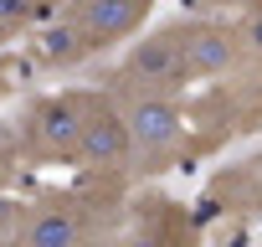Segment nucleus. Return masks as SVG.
Here are the masks:
<instances>
[{
  "instance_id": "obj_2",
  "label": "nucleus",
  "mask_w": 262,
  "mask_h": 247,
  "mask_svg": "<svg viewBox=\"0 0 262 247\" xmlns=\"http://www.w3.org/2000/svg\"><path fill=\"white\" fill-rule=\"evenodd\" d=\"M149 11V0H72L62 11V21L41 36V57L47 62H77L98 47H113L118 36H128Z\"/></svg>"
},
{
  "instance_id": "obj_6",
  "label": "nucleus",
  "mask_w": 262,
  "mask_h": 247,
  "mask_svg": "<svg viewBox=\"0 0 262 247\" xmlns=\"http://www.w3.org/2000/svg\"><path fill=\"white\" fill-rule=\"evenodd\" d=\"M52 0H0V47L6 42H21L41 16H47Z\"/></svg>"
},
{
  "instance_id": "obj_7",
  "label": "nucleus",
  "mask_w": 262,
  "mask_h": 247,
  "mask_svg": "<svg viewBox=\"0 0 262 247\" xmlns=\"http://www.w3.org/2000/svg\"><path fill=\"white\" fill-rule=\"evenodd\" d=\"M11 237H16V201L0 196V242H11Z\"/></svg>"
},
{
  "instance_id": "obj_4",
  "label": "nucleus",
  "mask_w": 262,
  "mask_h": 247,
  "mask_svg": "<svg viewBox=\"0 0 262 247\" xmlns=\"http://www.w3.org/2000/svg\"><path fill=\"white\" fill-rule=\"evenodd\" d=\"M180 42H185L190 83H195V77H221V72L236 67V57H242V42H236L226 26H180Z\"/></svg>"
},
{
  "instance_id": "obj_3",
  "label": "nucleus",
  "mask_w": 262,
  "mask_h": 247,
  "mask_svg": "<svg viewBox=\"0 0 262 247\" xmlns=\"http://www.w3.org/2000/svg\"><path fill=\"white\" fill-rule=\"evenodd\" d=\"M88 237H93V221H88V206L77 196H31V201H16V237L11 242L72 247V242H88Z\"/></svg>"
},
{
  "instance_id": "obj_9",
  "label": "nucleus",
  "mask_w": 262,
  "mask_h": 247,
  "mask_svg": "<svg viewBox=\"0 0 262 247\" xmlns=\"http://www.w3.org/2000/svg\"><path fill=\"white\" fill-rule=\"evenodd\" d=\"M252 42H257V47H262V11H257V16H252Z\"/></svg>"
},
{
  "instance_id": "obj_1",
  "label": "nucleus",
  "mask_w": 262,
  "mask_h": 247,
  "mask_svg": "<svg viewBox=\"0 0 262 247\" xmlns=\"http://www.w3.org/2000/svg\"><path fill=\"white\" fill-rule=\"evenodd\" d=\"M98 108V93H47L16 113L11 145L26 165H82V134Z\"/></svg>"
},
{
  "instance_id": "obj_8",
  "label": "nucleus",
  "mask_w": 262,
  "mask_h": 247,
  "mask_svg": "<svg viewBox=\"0 0 262 247\" xmlns=\"http://www.w3.org/2000/svg\"><path fill=\"white\" fill-rule=\"evenodd\" d=\"M11 72H16V62H0V98H6V88H11Z\"/></svg>"
},
{
  "instance_id": "obj_5",
  "label": "nucleus",
  "mask_w": 262,
  "mask_h": 247,
  "mask_svg": "<svg viewBox=\"0 0 262 247\" xmlns=\"http://www.w3.org/2000/svg\"><path fill=\"white\" fill-rule=\"evenodd\" d=\"M134 155V134H128V118L118 108H98L88 134H82V165H123Z\"/></svg>"
}]
</instances>
